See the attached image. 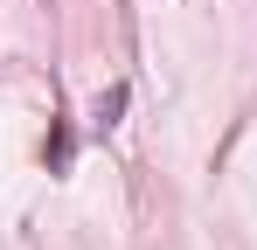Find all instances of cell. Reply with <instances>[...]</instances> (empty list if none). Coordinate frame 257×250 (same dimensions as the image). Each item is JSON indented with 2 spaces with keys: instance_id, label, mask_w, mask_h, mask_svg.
<instances>
[{
  "instance_id": "6da1fadb",
  "label": "cell",
  "mask_w": 257,
  "mask_h": 250,
  "mask_svg": "<svg viewBox=\"0 0 257 250\" xmlns=\"http://www.w3.org/2000/svg\"><path fill=\"white\" fill-rule=\"evenodd\" d=\"M70 153H77V132H70V125H49V146H42L49 174H63V167H70Z\"/></svg>"
},
{
  "instance_id": "7a4b0ae2",
  "label": "cell",
  "mask_w": 257,
  "mask_h": 250,
  "mask_svg": "<svg viewBox=\"0 0 257 250\" xmlns=\"http://www.w3.org/2000/svg\"><path fill=\"white\" fill-rule=\"evenodd\" d=\"M132 104V90L125 83H111V90H104V97H97V132H111V125H118V111H125Z\"/></svg>"
}]
</instances>
